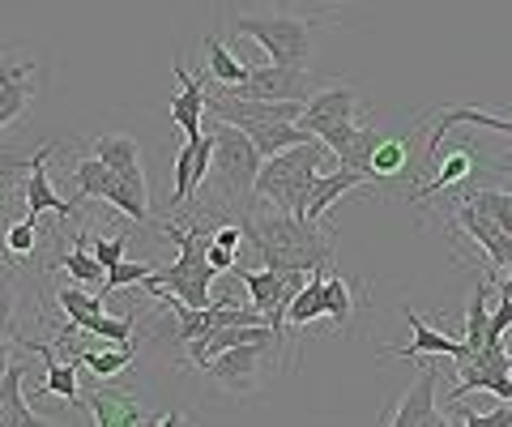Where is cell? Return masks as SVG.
I'll return each instance as SVG.
<instances>
[{
    "mask_svg": "<svg viewBox=\"0 0 512 427\" xmlns=\"http://www.w3.org/2000/svg\"><path fill=\"white\" fill-rule=\"evenodd\" d=\"M9 334H0V376H5V368H9Z\"/></svg>",
    "mask_w": 512,
    "mask_h": 427,
    "instance_id": "obj_37",
    "label": "cell"
},
{
    "mask_svg": "<svg viewBox=\"0 0 512 427\" xmlns=\"http://www.w3.org/2000/svg\"><path fill=\"white\" fill-rule=\"evenodd\" d=\"M210 133H214V171H218L222 188H227V201L244 205V197H252L265 158H261V150H256V141L239 129V124L214 120Z\"/></svg>",
    "mask_w": 512,
    "mask_h": 427,
    "instance_id": "obj_4",
    "label": "cell"
},
{
    "mask_svg": "<svg viewBox=\"0 0 512 427\" xmlns=\"http://www.w3.org/2000/svg\"><path fill=\"white\" fill-rule=\"evenodd\" d=\"M150 274H154V265H150V261H116V265L107 270L99 295L107 299L111 291H120V287H137V282H146Z\"/></svg>",
    "mask_w": 512,
    "mask_h": 427,
    "instance_id": "obj_31",
    "label": "cell"
},
{
    "mask_svg": "<svg viewBox=\"0 0 512 427\" xmlns=\"http://www.w3.org/2000/svg\"><path fill=\"white\" fill-rule=\"evenodd\" d=\"M244 133L256 141L261 158H274V154H282V150L299 146V141H312V133L303 129L299 120H261V124H248Z\"/></svg>",
    "mask_w": 512,
    "mask_h": 427,
    "instance_id": "obj_17",
    "label": "cell"
},
{
    "mask_svg": "<svg viewBox=\"0 0 512 427\" xmlns=\"http://www.w3.org/2000/svg\"><path fill=\"white\" fill-rule=\"evenodd\" d=\"M205 56H210V77H214V82H222V86H239L248 77V69H252L239 56H231L227 43H222L218 35H205Z\"/></svg>",
    "mask_w": 512,
    "mask_h": 427,
    "instance_id": "obj_24",
    "label": "cell"
},
{
    "mask_svg": "<svg viewBox=\"0 0 512 427\" xmlns=\"http://www.w3.org/2000/svg\"><path fill=\"white\" fill-rule=\"evenodd\" d=\"M487 299H491V278H478L474 282V295H470V308H466V338H461L470 351H478L483 338H487V321H491Z\"/></svg>",
    "mask_w": 512,
    "mask_h": 427,
    "instance_id": "obj_26",
    "label": "cell"
},
{
    "mask_svg": "<svg viewBox=\"0 0 512 427\" xmlns=\"http://www.w3.org/2000/svg\"><path fill=\"white\" fill-rule=\"evenodd\" d=\"M410 141L406 137H397V141H376V150H372V180H397V176H406V167H410Z\"/></svg>",
    "mask_w": 512,
    "mask_h": 427,
    "instance_id": "obj_25",
    "label": "cell"
},
{
    "mask_svg": "<svg viewBox=\"0 0 512 427\" xmlns=\"http://www.w3.org/2000/svg\"><path fill=\"white\" fill-rule=\"evenodd\" d=\"M244 223V248H239V261H256L269 265V270H325L333 261V235L320 231V223H308L299 214H286L278 205H269L256 197V205H248V214L239 218Z\"/></svg>",
    "mask_w": 512,
    "mask_h": 427,
    "instance_id": "obj_1",
    "label": "cell"
},
{
    "mask_svg": "<svg viewBox=\"0 0 512 427\" xmlns=\"http://www.w3.org/2000/svg\"><path fill=\"white\" fill-rule=\"evenodd\" d=\"M5 193H9V184H5V180H0V201H5Z\"/></svg>",
    "mask_w": 512,
    "mask_h": 427,
    "instance_id": "obj_40",
    "label": "cell"
},
{
    "mask_svg": "<svg viewBox=\"0 0 512 427\" xmlns=\"http://www.w3.org/2000/svg\"><path fill=\"white\" fill-rule=\"evenodd\" d=\"M158 231L180 244V257H175V265H167V270H154L146 278V287L150 291H171L175 299H184L188 308H210L214 304V278L222 274L210 265V240L214 235H205L197 227H180V223H158Z\"/></svg>",
    "mask_w": 512,
    "mask_h": 427,
    "instance_id": "obj_3",
    "label": "cell"
},
{
    "mask_svg": "<svg viewBox=\"0 0 512 427\" xmlns=\"http://www.w3.org/2000/svg\"><path fill=\"white\" fill-rule=\"evenodd\" d=\"M82 329H86V334H94V338H103V342H116V346H124V342H133L137 312H128V316H107V312H94V316H86V321H82Z\"/></svg>",
    "mask_w": 512,
    "mask_h": 427,
    "instance_id": "obj_29",
    "label": "cell"
},
{
    "mask_svg": "<svg viewBox=\"0 0 512 427\" xmlns=\"http://www.w3.org/2000/svg\"><path fill=\"white\" fill-rule=\"evenodd\" d=\"M231 30L261 43L274 65L303 69L308 65V56H312V30H308L303 18H256V13H239Z\"/></svg>",
    "mask_w": 512,
    "mask_h": 427,
    "instance_id": "obj_6",
    "label": "cell"
},
{
    "mask_svg": "<svg viewBox=\"0 0 512 427\" xmlns=\"http://www.w3.org/2000/svg\"><path fill=\"white\" fill-rule=\"evenodd\" d=\"M60 154V146H43L39 154H35V167L26 171V180H22V197H26V218L35 223L39 214H60V218H73V210L77 205L73 201H64V197H56V188H52V180H47V163Z\"/></svg>",
    "mask_w": 512,
    "mask_h": 427,
    "instance_id": "obj_10",
    "label": "cell"
},
{
    "mask_svg": "<svg viewBox=\"0 0 512 427\" xmlns=\"http://www.w3.org/2000/svg\"><path fill=\"white\" fill-rule=\"evenodd\" d=\"M13 316H18V287H13V265L0 274V334L13 338Z\"/></svg>",
    "mask_w": 512,
    "mask_h": 427,
    "instance_id": "obj_33",
    "label": "cell"
},
{
    "mask_svg": "<svg viewBox=\"0 0 512 427\" xmlns=\"http://www.w3.org/2000/svg\"><path fill=\"white\" fill-rule=\"evenodd\" d=\"M466 201L478 214H487L495 227H500L512 240V193H500V188H478V193H466Z\"/></svg>",
    "mask_w": 512,
    "mask_h": 427,
    "instance_id": "obj_27",
    "label": "cell"
},
{
    "mask_svg": "<svg viewBox=\"0 0 512 427\" xmlns=\"http://www.w3.org/2000/svg\"><path fill=\"white\" fill-rule=\"evenodd\" d=\"M60 265L73 274L77 287H103V278H107V265H99V257L86 252V235H77L73 248L60 257Z\"/></svg>",
    "mask_w": 512,
    "mask_h": 427,
    "instance_id": "obj_22",
    "label": "cell"
},
{
    "mask_svg": "<svg viewBox=\"0 0 512 427\" xmlns=\"http://www.w3.org/2000/svg\"><path fill=\"white\" fill-rule=\"evenodd\" d=\"M56 304L69 312V325H64L60 334H82V321H86V316L103 312V295H99V291L86 295V287H64V291H56Z\"/></svg>",
    "mask_w": 512,
    "mask_h": 427,
    "instance_id": "obj_23",
    "label": "cell"
},
{
    "mask_svg": "<svg viewBox=\"0 0 512 427\" xmlns=\"http://www.w3.org/2000/svg\"><path fill=\"white\" fill-rule=\"evenodd\" d=\"M124 248H128V231H120L116 240H90V252L99 257V265H116V261H124Z\"/></svg>",
    "mask_w": 512,
    "mask_h": 427,
    "instance_id": "obj_35",
    "label": "cell"
},
{
    "mask_svg": "<svg viewBox=\"0 0 512 427\" xmlns=\"http://www.w3.org/2000/svg\"><path fill=\"white\" fill-rule=\"evenodd\" d=\"M269 346H278V342H274V338H261V342H239V346H231V351L214 355L210 363H205V372H210L222 389L248 393V389L256 385V376H261V359H265Z\"/></svg>",
    "mask_w": 512,
    "mask_h": 427,
    "instance_id": "obj_9",
    "label": "cell"
},
{
    "mask_svg": "<svg viewBox=\"0 0 512 427\" xmlns=\"http://www.w3.org/2000/svg\"><path fill=\"white\" fill-rule=\"evenodd\" d=\"M402 312H406V321H410V329H414V338H410L406 346H384V351H380L384 359H423V355H448V359H457L461 351H466V342H457V338L440 334V329H431L410 304H406Z\"/></svg>",
    "mask_w": 512,
    "mask_h": 427,
    "instance_id": "obj_14",
    "label": "cell"
},
{
    "mask_svg": "<svg viewBox=\"0 0 512 427\" xmlns=\"http://www.w3.org/2000/svg\"><path fill=\"white\" fill-rule=\"evenodd\" d=\"M111 176H116V171H111L99 154L82 158V163L73 167V188H77V197H107Z\"/></svg>",
    "mask_w": 512,
    "mask_h": 427,
    "instance_id": "obj_28",
    "label": "cell"
},
{
    "mask_svg": "<svg viewBox=\"0 0 512 427\" xmlns=\"http://www.w3.org/2000/svg\"><path fill=\"white\" fill-rule=\"evenodd\" d=\"M346 193H372V180L363 176V171L355 167H329V171H320L316 184H312V197H308V223H320L333 205H338Z\"/></svg>",
    "mask_w": 512,
    "mask_h": 427,
    "instance_id": "obj_11",
    "label": "cell"
},
{
    "mask_svg": "<svg viewBox=\"0 0 512 427\" xmlns=\"http://www.w3.org/2000/svg\"><path fill=\"white\" fill-rule=\"evenodd\" d=\"M35 60H5L0 65V129H5L9 120H18L26 107H30V99H35V86H30V77H35Z\"/></svg>",
    "mask_w": 512,
    "mask_h": 427,
    "instance_id": "obj_16",
    "label": "cell"
},
{
    "mask_svg": "<svg viewBox=\"0 0 512 427\" xmlns=\"http://www.w3.org/2000/svg\"><path fill=\"white\" fill-rule=\"evenodd\" d=\"M474 171V150L470 146H457V150H448V158L440 163V171L431 176L427 184H419L410 193V201H427V197H436V193H444V188H457L461 180H466Z\"/></svg>",
    "mask_w": 512,
    "mask_h": 427,
    "instance_id": "obj_19",
    "label": "cell"
},
{
    "mask_svg": "<svg viewBox=\"0 0 512 427\" xmlns=\"http://www.w3.org/2000/svg\"><path fill=\"white\" fill-rule=\"evenodd\" d=\"M192 163H197V137H184V146H180V154H175V193H171V205H184V201H192Z\"/></svg>",
    "mask_w": 512,
    "mask_h": 427,
    "instance_id": "obj_32",
    "label": "cell"
},
{
    "mask_svg": "<svg viewBox=\"0 0 512 427\" xmlns=\"http://www.w3.org/2000/svg\"><path fill=\"white\" fill-rule=\"evenodd\" d=\"M86 406L99 427H141L158 419L137 406L133 393H116V389H86Z\"/></svg>",
    "mask_w": 512,
    "mask_h": 427,
    "instance_id": "obj_15",
    "label": "cell"
},
{
    "mask_svg": "<svg viewBox=\"0 0 512 427\" xmlns=\"http://www.w3.org/2000/svg\"><path fill=\"white\" fill-rule=\"evenodd\" d=\"M9 265H13V261H9V257H0V274H5V270H9Z\"/></svg>",
    "mask_w": 512,
    "mask_h": 427,
    "instance_id": "obj_39",
    "label": "cell"
},
{
    "mask_svg": "<svg viewBox=\"0 0 512 427\" xmlns=\"http://www.w3.org/2000/svg\"><path fill=\"white\" fill-rule=\"evenodd\" d=\"M22 376H26V363H9L5 376H0V423H9V427H30V423H43L35 410L26 406L22 398Z\"/></svg>",
    "mask_w": 512,
    "mask_h": 427,
    "instance_id": "obj_18",
    "label": "cell"
},
{
    "mask_svg": "<svg viewBox=\"0 0 512 427\" xmlns=\"http://www.w3.org/2000/svg\"><path fill=\"white\" fill-rule=\"evenodd\" d=\"M350 308H355L350 282H346V278H338V274H329V278H325V316L333 321V334H346Z\"/></svg>",
    "mask_w": 512,
    "mask_h": 427,
    "instance_id": "obj_30",
    "label": "cell"
},
{
    "mask_svg": "<svg viewBox=\"0 0 512 427\" xmlns=\"http://www.w3.org/2000/svg\"><path fill=\"white\" fill-rule=\"evenodd\" d=\"M239 94H252V99H265V103H308L312 94V77L308 69H295V65H256L248 69V77L239 86H231Z\"/></svg>",
    "mask_w": 512,
    "mask_h": 427,
    "instance_id": "obj_7",
    "label": "cell"
},
{
    "mask_svg": "<svg viewBox=\"0 0 512 427\" xmlns=\"http://www.w3.org/2000/svg\"><path fill=\"white\" fill-rule=\"evenodd\" d=\"M359 90H350V86H329V90H320V94H312L308 103H303V116H299V124L308 129L312 137L320 133V129H329V124H342V120H355V112H359Z\"/></svg>",
    "mask_w": 512,
    "mask_h": 427,
    "instance_id": "obj_13",
    "label": "cell"
},
{
    "mask_svg": "<svg viewBox=\"0 0 512 427\" xmlns=\"http://www.w3.org/2000/svg\"><path fill=\"white\" fill-rule=\"evenodd\" d=\"M175 82H180V94H171V124L180 129L188 141L205 133V77L188 73L175 56Z\"/></svg>",
    "mask_w": 512,
    "mask_h": 427,
    "instance_id": "obj_12",
    "label": "cell"
},
{
    "mask_svg": "<svg viewBox=\"0 0 512 427\" xmlns=\"http://www.w3.org/2000/svg\"><path fill=\"white\" fill-rule=\"evenodd\" d=\"M495 393L500 402H512V351L500 342H483L478 351H461L457 355V389H453V402L470 398V393Z\"/></svg>",
    "mask_w": 512,
    "mask_h": 427,
    "instance_id": "obj_5",
    "label": "cell"
},
{
    "mask_svg": "<svg viewBox=\"0 0 512 427\" xmlns=\"http://www.w3.org/2000/svg\"><path fill=\"white\" fill-rule=\"evenodd\" d=\"M436 381L440 368L431 359H423L419 381L410 385V393L402 398L397 410H380V423H397V427H448V415L436 410Z\"/></svg>",
    "mask_w": 512,
    "mask_h": 427,
    "instance_id": "obj_8",
    "label": "cell"
},
{
    "mask_svg": "<svg viewBox=\"0 0 512 427\" xmlns=\"http://www.w3.org/2000/svg\"><path fill=\"white\" fill-rule=\"evenodd\" d=\"M329 163H338L325 141L312 137V141H299V146L282 150L274 158L261 163V176H256L252 197H261L269 205H278L286 214H308V197H312V184L320 171H329Z\"/></svg>",
    "mask_w": 512,
    "mask_h": 427,
    "instance_id": "obj_2",
    "label": "cell"
},
{
    "mask_svg": "<svg viewBox=\"0 0 512 427\" xmlns=\"http://www.w3.org/2000/svg\"><path fill=\"white\" fill-rule=\"evenodd\" d=\"M90 154H99L103 163L116 171V176H141V146L133 137H124V133H107V137H99L94 141V150Z\"/></svg>",
    "mask_w": 512,
    "mask_h": 427,
    "instance_id": "obj_20",
    "label": "cell"
},
{
    "mask_svg": "<svg viewBox=\"0 0 512 427\" xmlns=\"http://www.w3.org/2000/svg\"><path fill=\"white\" fill-rule=\"evenodd\" d=\"M491 167H495V171H504V176H512V150H508V154H500V158H495Z\"/></svg>",
    "mask_w": 512,
    "mask_h": 427,
    "instance_id": "obj_38",
    "label": "cell"
},
{
    "mask_svg": "<svg viewBox=\"0 0 512 427\" xmlns=\"http://www.w3.org/2000/svg\"><path fill=\"white\" fill-rule=\"evenodd\" d=\"M325 316V270H312L308 282L299 287V295L291 299V308H286V325L291 329H303Z\"/></svg>",
    "mask_w": 512,
    "mask_h": 427,
    "instance_id": "obj_21",
    "label": "cell"
},
{
    "mask_svg": "<svg viewBox=\"0 0 512 427\" xmlns=\"http://www.w3.org/2000/svg\"><path fill=\"white\" fill-rule=\"evenodd\" d=\"M35 223L30 218H22V223H13L9 231H5V248H9V257H30L35 252Z\"/></svg>",
    "mask_w": 512,
    "mask_h": 427,
    "instance_id": "obj_34",
    "label": "cell"
},
{
    "mask_svg": "<svg viewBox=\"0 0 512 427\" xmlns=\"http://www.w3.org/2000/svg\"><path fill=\"white\" fill-rule=\"evenodd\" d=\"M214 244L239 252V248H244V223H218L214 227Z\"/></svg>",
    "mask_w": 512,
    "mask_h": 427,
    "instance_id": "obj_36",
    "label": "cell"
}]
</instances>
